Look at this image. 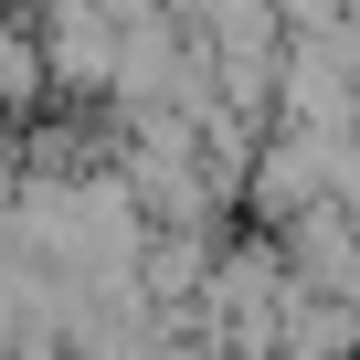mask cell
<instances>
[{
  "mask_svg": "<svg viewBox=\"0 0 360 360\" xmlns=\"http://www.w3.org/2000/svg\"><path fill=\"white\" fill-rule=\"evenodd\" d=\"M43 53H53V85H117V22H96V11H53Z\"/></svg>",
  "mask_w": 360,
  "mask_h": 360,
  "instance_id": "cell-1",
  "label": "cell"
}]
</instances>
